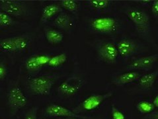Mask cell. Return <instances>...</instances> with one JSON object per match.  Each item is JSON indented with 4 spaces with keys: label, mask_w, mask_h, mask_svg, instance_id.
<instances>
[{
    "label": "cell",
    "mask_w": 158,
    "mask_h": 119,
    "mask_svg": "<svg viewBox=\"0 0 158 119\" xmlns=\"http://www.w3.org/2000/svg\"><path fill=\"white\" fill-rule=\"evenodd\" d=\"M29 43V39L25 36H13L0 41V50L3 52H18L25 50Z\"/></svg>",
    "instance_id": "obj_1"
},
{
    "label": "cell",
    "mask_w": 158,
    "mask_h": 119,
    "mask_svg": "<svg viewBox=\"0 0 158 119\" xmlns=\"http://www.w3.org/2000/svg\"><path fill=\"white\" fill-rule=\"evenodd\" d=\"M126 15L138 31L144 32L150 28V17L146 12L136 8H130L126 11Z\"/></svg>",
    "instance_id": "obj_2"
},
{
    "label": "cell",
    "mask_w": 158,
    "mask_h": 119,
    "mask_svg": "<svg viewBox=\"0 0 158 119\" xmlns=\"http://www.w3.org/2000/svg\"><path fill=\"white\" fill-rule=\"evenodd\" d=\"M53 84L52 80L42 76L32 78L28 81V87L32 92L40 95H48Z\"/></svg>",
    "instance_id": "obj_3"
},
{
    "label": "cell",
    "mask_w": 158,
    "mask_h": 119,
    "mask_svg": "<svg viewBox=\"0 0 158 119\" xmlns=\"http://www.w3.org/2000/svg\"><path fill=\"white\" fill-rule=\"evenodd\" d=\"M90 25L95 31L101 33H109L117 29L118 23L113 17H102L93 19Z\"/></svg>",
    "instance_id": "obj_4"
},
{
    "label": "cell",
    "mask_w": 158,
    "mask_h": 119,
    "mask_svg": "<svg viewBox=\"0 0 158 119\" xmlns=\"http://www.w3.org/2000/svg\"><path fill=\"white\" fill-rule=\"evenodd\" d=\"M8 102L10 107L17 111L27 105V99L19 85H14L9 89Z\"/></svg>",
    "instance_id": "obj_5"
},
{
    "label": "cell",
    "mask_w": 158,
    "mask_h": 119,
    "mask_svg": "<svg viewBox=\"0 0 158 119\" xmlns=\"http://www.w3.org/2000/svg\"><path fill=\"white\" fill-rule=\"evenodd\" d=\"M113 95L112 91L104 94L92 95L87 97L81 103V108L84 111H90L98 108L105 101L110 98Z\"/></svg>",
    "instance_id": "obj_6"
},
{
    "label": "cell",
    "mask_w": 158,
    "mask_h": 119,
    "mask_svg": "<svg viewBox=\"0 0 158 119\" xmlns=\"http://www.w3.org/2000/svg\"><path fill=\"white\" fill-rule=\"evenodd\" d=\"M0 11L7 13L9 15L21 16L26 11L25 6L21 2L13 0H2L0 2Z\"/></svg>",
    "instance_id": "obj_7"
},
{
    "label": "cell",
    "mask_w": 158,
    "mask_h": 119,
    "mask_svg": "<svg viewBox=\"0 0 158 119\" xmlns=\"http://www.w3.org/2000/svg\"><path fill=\"white\" fill-rule=\"evenodd\" d=\"M99 52L101 58L107 63L115 62L119 54L117 45L110 42L102 44Z\"/></svg>",
    "instance_id": "obj_8"
},
{
    "label": "cell",
    "mask_w": 158,
    "mask_h": 119,
    "mask_svg": "<svg viewBox=\"0 0 158 119\" xmlns=\"http://www.w3.org/2000/svg\"><path fill=\"white\" fill-rule=\"evenodd\" d=\"M46 113L48 115L54 117H73L77 118H85L80 115V114H76L75 113L70 111L69 109L61 106V105L56 104L48 105L46 108Z\"/></svg>",
    "instance_id": "obj_9"
},
{
    "label": "cell",
    "mask_w": 158,
    "mask_h": 119,
    "mask_svg": "<svg viewBox=\"0 0 158 119\" xmlns=\"http://www.w3.org/2000/svg\"><path fill=\"white\" fill-rule=\"evenodd\" d=\"M157 61L158 53H156L134 60V61L130 64L128 68L132 70L146 69V68L152 67Z\"/></svg>",
    "instance_id": "obj_10"
},
{
    "label": "cell",
    "mask_w": 158,
    "mask_h": 119,
    "mask_svg": "<svg viewBox=\"0 0 158 119\" xmlns=\"http://www.w3.org/2000/svg\"><path fill=\"white\" fill-rule=\"evenodd\" d=\"M81 81L77 79H69L59 85L58 92L64 96H72L75 95L81 87Z\"/></svg>",
    "instance_id": "obj_11"
},
{
    "label": "cell",
    "mask_w": 158,
    "mask_h": 119,
    "mask_svg": "<svg viewBox=\"0 0 158 119\" xmlns=\"http://www.w3.org/2000/svg\"><path fill=\"white\" fill-rule=\"evenodd\" d=\"M50 58L45 55H36L28 58L25 62V68L29 72H35L46 64Z\"/></svg>",
    "instance_id": "obj_12"
},
{
    "label": "cell",
    "mask_w": 158,
    "mask_h": 119,
    "mask_svg": "<svg viewBox=\"0 0 158 119\" xmlns=\"http://www.w3.org/2000/svg\"><path fill=\"white\" fill-rule=\"evenodd\" d=\"M118 54L124 58H127L136 51L137 44L133 40L123 39L119 41L117 44Z\"/></svg>",
    "instance_id": "obj_13"
},
{
    "label": "cell",
    "mask_w": 158,
    "mask_h": 119,
    "mask_svg": "<svg viewBox=\"0 0 158 119\" xmlns=\"http://www.w3.org/2000/svg\"><path fill=\"white\" fill-rule=\"evenodd\" d=\"M140 75L136 72H127L117 76L113 81V84L117 85H123L131 84L140 79Z\"/></svg>",
    "instance_id": "obj_14"
},
{
    "label": "cell",
    "mask_w": 158,
    "mask_h": 119,
    "mask_svg": "<svg viewBox=\"0 0 158 119\" xmlns=\"http://www.w3.org/2000/svg\"><path fill=\"white\" fill-rule=\"evenodd\" d=\"M62 11V7L60 5L56 3L49 4L45 6L43 11H42L41 14V21L45 22L48 20H50L51 18H52L54 16L59 15L60 12Z\"/></svg>",
    "instance_id": "obj_15"
},
{
    "label": "cell",
    "mask_w": 158,
    "mask_h": 119,
    "mask_svg": "<svg viewBox=\"0 0 158 119\" xmlns=\"http://www.w3.org/2000/svg\"><path fill=\"white\" fill-rule=\"evenodd\" d=\"M44 35L48 42L52 44H56L61 43L64 39V34L58 30L50 27H44Z\"/></svg>",
    "instance_id": "obj_16"
},
{
    "label": "cell",
    "mask_w": 158,
    "mask_h": 119,
    "mask_svg": "<svg viewBox=\"0 0 158 119\" xmlns=\"http://www.w3.org/2000/svg\"><path fill=\"white\" fill-rule=\"evenodd\" d=\"M158 77V70L150 74L141 76L138 80V84L143 89H150L154 85Z\"/></svg>",
    "instance_id": "obj_17"
},
{
    "label": "cell",
    "mask_w": 158,
    "mask_h": 119,
    "mask_svg": "<svg viewBox=\"0 0 158 119\" xmlns=\"http://www.w3.org/2000/svg\"><path fill=\"white\" fill-rule=\"evenodd\" d=\"M71 23V18L68 14L65 13H60L55 18L53 24L60 29H67Z\"/></svg>",
    "instance_id": "obj_18"
},
{
    "label": "cell",
    "mask_w": 158,
    "mask_h": 119,
    "mask_svg": "<svg viewBox=\"0 0 158 119\" xmlns=\"http://www.w3.org/2000/svg\"><path fill=\"white\" fill-rule=\"evenodd\" d=\"M154 105L153 103L147 101H142L139 102L136 105L138 111L142 114H150L152 113L155 109Z\"/></svg>",
    "instance_id": "obj_19"
},
{
    "label": "cell",
    "mask_w": 158,
    "mask_h": 119,
    "mask_svg": "<svg viewBox=\"0 0 158 119\" xmlns=\"http://www.w3.org/2000/svg\"><path fill=\"white\" fill-rule=\"evenodd\" d=\"M60 6L63 9L72 13H76L80 10V4L73 0H62L60 2Z\"/></svg>",
    "instance_id": "obj_20"
},
{
    "label": "cell",
    "mask_w": 158,
    "mask_h": 119,
    "mask_svg": "<svg viewBox=\"0 0 158 119\" xmlns=\"http://www.w3.org/2000/svg\"><path fill=\"white\" fill-rule=\"evenodd\" d=\"M67 56L65 54H60L58 55L50 58V61L48 63V65L50 67H58L62 65L63 64L66 62Z\"/></svg>",
    "instance_id": "obj_21"
},
{
    "label": "cell",
    "mask_w": 158,
    "mask_h": 119,
    "mask_svg": "<svg viewBox=\"0 0 158 119\" xmlns=\"http://www.w3.org/2000/svg\"><path fill=\"white\" fill-rule=\"evenodd\" d=\"M89 5L96 10H103L107 8L111 3L109 0H90Z\"/></svg>",
    "instance_id": "obj_22"
},
{
    "label": "cell",
    "mask_w": 158,
    "mask_h": 119,
    "mask_svg": "<svg viewBox=\"0 0 158 119\" xmlns=\"http://www.w3.org/2000/svg\"><path fill=\"white\" fill-rule=\"evenodd\" d=\"M13 24V20L11 15L7 13L0 11V27L1 28H6Z\"/></svg>",
    "instance_id": "obj_23"
},
{
    "label": "cell",
    "mask_w": 158,
    "mask_h": 119,
    "mask_svg": "<svg viewBox=\"0 0 158 119\" xmlns=\"http://www.w3.org/2000/svg\"><path fill=\"white\" fill-rule=\"evenodd\" d=\"M111 116L113 119H126L124 114L116 108L114 105L111 108Z\"/></svg>",
    "instance_id": "obj_24"
},
{
    "label": "cell",
    "mask_w": 158,
    "mask_h": 119,
    "mask_svg": "<svg viewBox=\"0 0 158 119\" xmlns=\"http://www.w3.org/2000/svg\"><path fill=\"white\" fill-rule=\"evenodd\" d=\"M7 72V68L6 66L2 62H1V64H0V80L2 81L6 78Z\"/></svg>",
    "instance_id": "obj_25"
},
{
    "label": "cell",
    "mask_w": 158,
    "mask_h": 119,
    "mask_svg": "<svg viewBox=\"0 0 158 119\" xmlns=\"http://www.w3.org/2000/svg\"><path fill=\"white\" fill-rule=\"evenodd\" d=\"M152 13L154 16L158 19V0L153 2L152 6Z\"/></svg>",
    "instance_id": "obj_26"
},
{
    "label": "cell",
    "mask_w": 158,
    "mask_h": 119,
    "mask_svg": "<svg viewBox=\"0 0 158 119\" xmlns=\"http://www.w3.org/2000/svg\"><path fill=\"white\" fill-rule=\"evenodd\" d=\"M36 112H37V109L36 108L32 109L31 111L28 113L24 119H37L36 117Z\"/></svg>",
    "instance_id": "obj_27"
},
{
    "label": "cell",
    "mask_w": 158,
    "mask_h": 119,
    "mask_svg": "<svg viewBox=\"0 0 158 119\" xmlns=\"http://www.w3.org/2000/svg\"><path fill=\"white\" fill-rule=\"evenodd\" d=\"M148 117H149L151 119H158V111L153 113H151Z\"/></svg>",
    "instance_id": "obj_28"
},
{
    "label": "cell",
    "mask_w": 158,
    "mask_h": 119,
    "mask_svg": "<svg viewBox=\"0 0 158 119\" xmlns=\"http://www.w3.org/2000/svg\"><path fill=\"white\" fill-rule=\"evenodd\" d=\"M153 104L154 105L155 107L158 108V95H157L156 97H155L154 101H153Z\"/></svg>",
    "instance_id": "obj_29"
},
{
    "label": "cell",
    "mask_w": 158,
    "mask_h": 119,
    "mask_svg": "<svg viewBox=\"0 0 158 119\" xmlns=\"http://www.w3.org/2000/svg\"><path fill=\"white\" fill-rule=\"evenodd\" d=\"M63 119H78L77 118H73V117H66Z\"/></svg>",
    "instance_id": "obj_30"
}]
</instances>
